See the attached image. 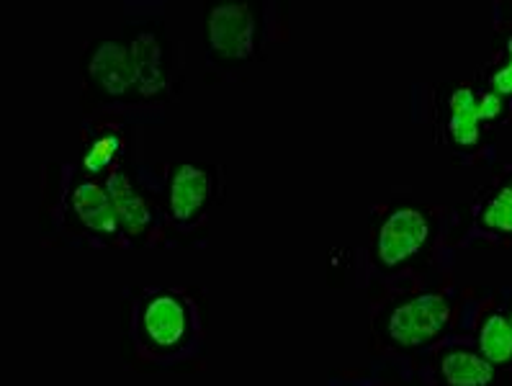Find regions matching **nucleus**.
<instances>
[{
  "label": "nucleus",
  "mask_w": 512,
  "mask_h": 386,
  "mask_svg": "<svg viewBox=\"0 0 512 386\" xmlns=\"http://www.w3.org/2000/svg\"><path fill=\"white\" fill-rule=\"evenodd\" d=\"M451 322V304L440 294H417L392 309L386 335L399 348H420L435 340Z\"/></svg>",
  "instance_id": "obj_1"
},
{
  "label": "nucleus",
  "mask_w": 512,
  "mask_h": 386,
  "mask_svg": "<svg viewBox=\"0 0 512 386\" xmlns=\"http://www.w3.org/2000/svg\"><path fill=\"white\" fill-rule=\"evenodd\" d=\"M430 237L428 217L415 206H399L381 222L376 232L374 255L384 271L404 266L407 260L415 258Z\"/></svg>",
  "instance_id": "obj_2"
},
{
  "label": "nucleus",
  "mask_w": 512,
  "mask_h": 386,
  "mask_svg": "<svg viewBox=\"0 0 512 386\" xmlns=\"http://www.w3.org/2000/svg\"><path fill=\"white\" fill-rule=\"evenodd\" d=\"M193 314L175 291H155L139 312V330L157 353H175L188 340Z\"/></svg>",
  "instance_id": "obj_3"
},
{
  "label": "nucleus",
  "mask_w": 512,
  "mask_h": 386,
  "mask_svg": "<svg viewBox=\"0 0 512 386\" xmlns=\"http://www.w3.org/2000/svg\"><path fill=\"white\" fill-rule=\"evenodd\" d=\"M258 26L250 6H217L209 13V47L217 60L237 65L255 55Z\"/></svg>",
  "instance_id": "obj_4"
},
{
  "label": "nucleus",
  "mask_w": 512,
  "mask_h": 386,
  "mask_svg": "<svg viewBox=\"0 0 512 386\" xmlns=\"http://www.w3.org/2000/svg\"><path fill=\"white\" fill-rule=\"evenodd\" d=\"M88 80L106 98H124L137 91V67L129 44L103 39L88 55Z\"/></svg>",
  "instance_id": "obj_5"
},
{
  "label": "nucleus",
  "mask_w": 512,
  "mask_h": 386,
  "mask_svg": "<svg viewBox=\"0 0 512 386\" xmlns=\"http://www.w3.org/2000/svg\"><path fill=\"white\" fill-rule=\"evenodd\" d=\"M211 199V178L199 165H175L168 186V209L173 222H199Z\"/></svg>",
  "instance_id": "obj_6"
},
{
  "label": "nucleus",
  "mask_w": 512,
  "mask_h": 386,
  "mask_svg": "<svg viewBox=\"0 0 512 386\" xmlns=\"http://www.w3.org/2000/svg\"><path fill=\"white\" fill-rule=\"evenodd\" d=\"M70 206H73L75 217L80 219L85 230L103 237H114L121 232L119 214H116L109 188L101 186L93 178H83V181L75 183L73 193H70Z\"/></svg>",
  "instance_id": "obj_7"
},
{
  "label": "nucleus",
  "mask_w": 512,
  "mask_h": 386,
  "mask_svg": "<svg viewBox=\"0 0 512 386\" xmlns=\"http://www.w3.org/2000/svg\"><path fill=\"white\" fill-rule=\"evenodd\" d=\"M134 67H137V93L142 98H157L168 85V57L155 29H139L129 42Z\"/></svg>",
  "instance_id": "obj_8"
},
{
  "label": "nucleus",
  "mask_w": 512,
  "mask_h": 386,
  "mask_svg": "<svg viewBox=\"0 0 512 386\" xmlns=\"http://www.w3.org/2000/svg\"><path fill=\"white\" fill-rule=\"evenodd\" d=\"M106 188H109L111 201H114L116 214H119L121 230L132 237L142 235L152 222L145 196L134 188V183L121 170H111L109 178H106Z\"/></svg>",
  "instance_id": "obj_9"
},
{
  "label": "nucleus",
  "mask_w": 512,
  "mask_h": 386,
  "mask_svg": "<svg viewBox=\"0 0 512 386\" xmlns=\"http://www.w3.org/2000/svg\"><path fill=\"white\" fill-rule=\"evenodd\" d=\"M438 371L446 386H489L494 381L492 363L482 353L469 348H456L443 353Z\"/></svg>",
  "instance_id": "obj_10"
},
{
  "label": "nucleus",
  "mask_w": 512,
  "mask_h": 386,
  "mask_svg": "<svg viewBox=\"0 0 512 386\" xmlns=\"http://www.w3.org/2000/svg\"><path fill=\"white\" fill-rule=\"evenodd\" d=\"M448 109H451V119H448V132H451L453 142L458 145H476L479 134H482V116H479V93L461 85L448 98Z\"/></svg>",
  "instance_id": "obj_11"
},
{
  "label": "nucleus",
  "mask_w": 512,
  "mask_h": 386,
  "mask_svg": "<svg viewBox=\"0 0 512 386\" xmlns=\"http://www.w3.org/2000/svg\"><path fill=\"white\" fill-rule=\"evenodd\" d=\"M479 353L492 366L512 361V325L505 314H487L479 327Z\"/></svg>",
  "instance_id": "obj_12"
},
{
  "label": "nucleus",
  "mask_w": 512,
  "mask_h": 386,
  "mask_svg": "<svg viewBox=\"0 0 512 386\" xmlns=\"http://www.w3.org/2000/svg\"><path fill=\"white\" fill-rule=\"evenodd\" d=\"M484 227L502 235H512V188H500L492 199L484 204L482 212Z\"/></svg>",
  "instance_id": "obj_13"
},
{
  "label": "nucleus",
  "mask_w": 512,
  "mask_h": 386,
  "mask_svg": "<svg viewBox=\"0 0 512 386\" xmlns=\"http://www.w3.org/2000/svg\"><path fill=\"white\" fill-rule=\"evenodd\" d=\"M116 150H119L116 137L96 139V145H93L91 150H88V155H85V168L91 170V173H101V170H106L114 163Z\"/></svg>",
  "instance_id": "obj_14"
},
{
  "label": "nucleus",
  "mask_w": 512,
  "mask_h": 386,
  "mask_svg": "<svg viewBox=\"0 0 512 386\" xmlns=\"http://www.w3.org/2000/svg\"><path fill=\"white\" fill-rule=\"evenodd\" d=\"M492 88L497 96H512V39L507 42V62L492 75Z\"/></svg>",
  "instance_id": "obj_15"
},
{
  "label": "nucleus",
  "mask_w": 512,
  "mask_h": 386,
  "mask_svg": "<svg viewBox=\"0 0 512 386\" xmlns=\"http://www.w3.org/2000/svg\"><path fill=\"white\" fill-rule=\"evenodd\" d=\"M502 114V98L494 91L479 93V116L482 121H492Z\"/></svg>",
  "instance_id": "obj_16"
},
{
  "label": "nucleus",
  "mask_w": 512,
  "mask_h": 386,
  "mask_svg": "<svg viewBox=\"0 0 512 386\" xmlns=\"http://www.w3.org/2000/svg\"><path fill=\"white\" fill-rule=\"evenodd\" d=\"M507 320H510V325H512V314H510V317H507Z\"/></svg>",
  "instance_id": "obj_17"
}]
</instances>
